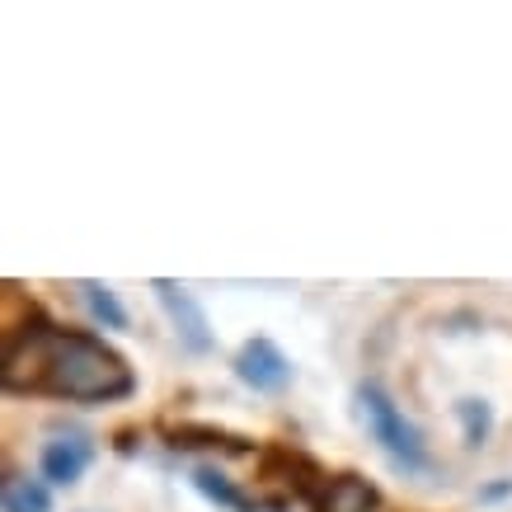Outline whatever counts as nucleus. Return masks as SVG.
I'll return each instance as SVG.
<instances>
[{
    "instance_id": "nucleus-11",
    "label": "nucleus",
    "mask_w": 512,
    "mask_h": 512,
    "mask_svg": "<svg viewBox=\"0 0 512 512\" xmlns=\"http://www.w3.org/2000/svg\"><path fill=\"white\" fill-rule=\"evenodd\" d=\"M80 296H85L90 315L104 329H127V311H123V301L113 296V287H104V282H80Z\"/></svg>"
},
{
    "instance_id": "nucleus-9",
    "label": "nucleus",
    "mask_w": 512,
    "mask_h": 512,
    "mask_svg": "<svg viewBox=\"0 0 512 512\" xmlns=\"http://www.w3.org/2000/svg\"><path fill=\"white\" fill-rule=\"evenodd\" d=\"M193 489H198L207 503H217V508H231V512H259V503L254 498H245L240 489H235L221 470H212V466H198L193 470Z\"/></svg>"
},
{
    "instance_id": "nucleus-7",
    "label": "nucleus",
    "mask_w": 512,
    "mask_h": 512,
    "mask_svg": "<svg viewBox=\"0 0 512 512\" xmlns=\"http://www.w3.org/2000/svg\"><path fill=\"white\" fill-rule=\"evenodd\" d=\"M381 508V489L362 475H329L325 494L311 512H376Z\"/></svg>"
},
{
    "instance_id": "nucleus-12",
    "label": "nucleus",
    "mask_w": 512,
    "mask_h": 512,
    "mask_svg": "<svg viewBox=\"0 0 512 512\" xmlns=\"http://www.w3.org/2000/svg\"><path fill=\"white\" fill-rule=\"evenodd\" d=\"M174 447H221V451H249L245 437H231L221 433V428H193V423H184V428H174Z\"/></svg>"
},
{
    "instance_id": "nucleus-2",
    "label": "nucleus",
    "mask_w": 512,
    "mask_h": 512,
    "mask_svg": "<svg viewBox=\"0 0 512 512\" xmlns=\"http://www.w3.org/2000/svg\"><path fill=\"white\" fill-rule=\"evenodd\" d=\"M357 409H362V419L372 428V437L381 447L390 451V461L409 475H423L428 470V442L414 423L404 419V409L390 400V390L381 381H362L357 386Z\"/></svg>"
},
{
    "instance_id": "nucleus-13",
    "label": "nucleus",
    "mask_w": 512,
    "mask_h": 512,
    "mask_svg": "<svg viewBox=\"0 0 512 512\" xmlns=\"http://www.w3.org/2000/svg\"><path fill=\"white\" fill-rule=\"evenodd\" d=\"M512 494V480H498V484H489V489H480V503H498V498H508Z\"/></svg>"
},
{
    "instance_id": "nucleus-6",
    "label": "nucleus",
    "mask_w": 512,
    "mask_h": 512,
    "mask_svg": "<svg viewBox=\"0 0 512 512\" xmlns=\"http://www.w3.org/2000/svg\"><path fill=\"white\" fill-rule=\"evenodd\" d=\"M90 461H94L90 433H57L52 442H43V451H38V470H43V480L62 484V489H71V484L85 475Z\"/></svg>"
},
{
    "instance_id": "nucleus-1",
    "label": "nucleus",
    "mask_w": 512,
    "mask_h": 512,
    "mask_svg": "<svg viewBox=\"0 0 512 512\" xmlns=\"http://www.w3.org/2000/svg\"><path fill=\"white\" fill-rule=\"evenodd\" d=\"M0 381L15 395H52L71 404H113L137 390L127 357L90 329H57L38 315V325L5 334Z\"/></svg>"
},
{
    "instance_id": "nucleus-4",
    "label": "nucleus",
    "mask_w": 512,
    "mask_h": 512,
    "mask_svg": "<svg viewBox=\"0 0 512 512\" xmlns=\"http://www.w3.org/2000/svg\"><path fill=\"white\" fill-rule=\"evenodd\" d=\"M235 376H240L254 395H282V390L292 386V362H287V353H282L273 339L254 334V339H245L240 353H235Z\"/></svg>"
},
{
    "instance_id": "nucleus-3",
    "label": "nucleus",
    "mask_w": 512,
    "mask_h": 512,
    "mask_svg": "<svg viewBox=\"0 0 512 512\" xmlns=\"http://www.w3.org/2000/svg\"><path fill=\"white\" fill-rule=\"evenodd\" d=\"M259 470H264V480L282 484L287 494L301 498V503H311V508L320 503V494H325V484H329L325 470L296 447H264L259 451Z\"/></svg>"
},
{
    "instance_id": "nucleus-10",
    "label": "nucleus",
    "mask_w": 512,
    "mask_h": 512,
    "mask_svg": "<svg viewBox=\"0 0 512 512\" xmlns=\"http://www.w3.org/2000/svg\"><path fill=\"white\" fill-rule=\"evenodd\" d=\"M5 512H52V494L43 480H24L10 475L5 480Z\"/></svg>"
},
{
    "instance_id": "nucleus-5",
    "label": "nucleus",
    "mask_w": 512,
    "mask_h": 512,
    "mask_svg": "<svg viewBox=\"0 0 512 512\" xmlns=\"http://www.w3.org/2000/svg\"><path fill=\"white\" fill-rule=\"evenodd\" d=\"M151 292H156V301L165 306L174 334H179V343H184L188 353H212V348H217L212 325H207L198 296L188 292V287H179V282H170V278H156V282H151Z\"/></svg>"
},
{
    "instance_id": "nucleus-8",
    "label": "nucleus",
    "mask_w": 512,
    "mask_h": 512,
    "mask_svg": "<svg viewBox=\"0 0 512 512\" xmlns=\"http://www.w3.org/2000/svg\"><path fill=\"white\" fill-rule=\"evenodd\" d=\"M451 419L461 423V437H466L470 451H480L494 437V404L484 400V395H461V400L451 404Z\"/></svg>"
}]
</instances>
